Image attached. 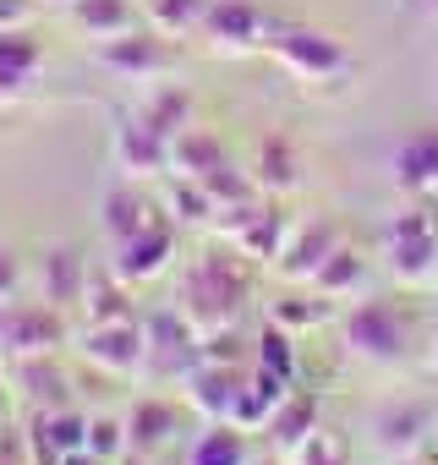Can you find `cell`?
<instances>
[{
  "instance_id": "obj_1",
  "label": "cell",
  "mask_w": 438,
  "mask_h": 465,
  "mask_svg": "<svg viewBox=\"0 0 438 465\" xmlns=\"http://www.w3.org/2000/svg\"><path fill=\"white\" fill-rule=\"evenodd\" d=\"M253 302V269L247 258L231 247V242H219V247H197L186 263H181V312L214 334V329H236L242 312Z\"/></svg>"
},
{
  "instance_id": "obj_2",
  "label": "cell",
  "mask_w": 438,
  "mask_h": 465,
  "mask_svg": "<svg viewBox=\"0 0 438 465\" xmlns=\"http://www.w3.org/2000/svg\"><path fill=\"white\" fill-rule=\"evenodd\" d=\"M378 258L400 285H433L438 280V208L405 203L378 230Z\"/></svg>"
},
{
  "instance_id": "obj_3",
  "label": "cell",
  "mask_w": 438,
  "mask_h": 465,
  "mask_svg": "<svg viewBox=\"0 0 438 465\" xmlns=\"http://www.w3.org/2000/svg\"><path fill=\"white\" fill-rule=\"evenodd\" d=\"M340 340L367 367H400L411 356V312L389 296H356L340 312Z\"/></svg>"
},
{
  "instance_id": "obj_4",
  "label": "cell",
  "mask_w": 438,
  "mask_h": 465,
  "mask_svg": "<svg viewBox=\"0 0 438 465\" xmlns=\"http://www.w3.org/2000/svg\"><path fill=\"white\" fill-rule=\"evenodd\" d=\"M264 55H274L296 83H340V77L356 72L345 39H334L329 28H313V23H291V17H280Z\"/></svg>"
},
{
  "instance_id": "obj_5",
  "label": "cell",
  "mask_w": 438,
  "mask_h": 465,
  "mask_svg": "<svg viewBox=\"0 0 438 465\" xmlns=\"http://www.w3.org/2000/svg\"><path fill=\"white\" fill-rule=\"evenodd\" d=\"M94 66L110 72V77H121V83H159V77H175L181 45H175V34L143 23V28H132V34L99 39V45H94Z\"/></svg>"
},
{
  "instance_id": "obj_6",
  "label": "cell",
  "mask_w": 438,
  "mask_h": 465,
  "mask_svg": "<svg viewBox=\"0 0 438 465\" xmlns=\"http://www.w3.org/2000/svg\"><path fill=\"white\" fill-rule=\"evenodd\" d=\"M291 224H296V219L280 208V197L258 192V197L225 208L214 230H219V242H231L247 263H280V252H285V242H291Z\"/></svg>"
},
{
  "instance_id": "obj_7",
  "label": "cell",
  "mask_w": 438,
  "mask_h": 465,
  "mask_svg": "<svg viewBox=\"0 0 438 465\" xmlns=\"http://www.w3.org/2000/svg\"><path fill=\"white\" fill-rule=\"evenodd\" d=\"M72 351L105 378H148V329L137 312L72 329Z\"/></svg>"
},
{
  "instance_id": "obj_8",
  "label": "cell",
  "mask_w": 438,
  "mask_h": 465,
  "mask_svg": "<svg viewBox=\"0 0 438 465\" xmlns=\"http://www.w3.org/2000/svg\"><path fill=\"white\" fill-rule=\"evenodd\" d=\"M433 432H438V400L433 394H389L367 411V443L383 460L416 454Z\"/></svg>"
},
{
  "instance_id": "obj_9",
  "label": "cell",
  "mask_w": 438,
  "mask_h": 465,
  "mask_svg": "<svg viewBox=\"0 0 438 465\" xmlns=\"http://www.w3.org/2000/svg\"><path fill=\"white\" fill-rule=\"evenodd\" d=\"M72 345V312L50 302H0V361H23V356H50Z\"/></svg>"
},
{
  "instance_id": "obj_10",
  "label": "cell",
  "mask_w": 438,
  "mask_h": 465,
  "mask_svg": "<svg viewBox=\"0 0 438 465\" xmlns=\"http://www.w3.org/2000/svg\"><path fill=\"white\" fill-rule=\"evenodd\" d=\"M274 28H280V17L269 6H258V0H208L197 39H208V50H219V55H258V50H269Z\"/></svg>"
},
{
  "instance_id": "obj_11",
  "label": "cell",
  "mask_w": 438,
  "mask_h": 465,
  "mask_svg": "<svg viewBox=\"0 0 438 465\" xmlns=\"http://www.w3.org/2000/svg\"><path fill=\"white\" fill-rule=\"evenodd\" d=\"M132 291L137 285H154V280H164L175 263H181V224L170 219V213H159L148 230H137V236H126V242H115L110 247V258H105Z\"/></svg>"
},
{
  "instance_id": "obj_12",
  "label": "cell",
  "mask_w": 438,
  "mask_h": 465,
  "mask_svg": "<svg viewBox=\"0 0 438 465\" xmlns=\"http://www.w3.org/2000/svg\"><path fill=\"white\" fill-rule=\"evenodd\" d=\"M148 329V378H186L203 361V329L175 307H154L143 318Z\"/></svg>"
},
{
  "instance_id": "obj_13",
  "label": "cell",
  "mask_w": 438,
  "mask_h": 465,
  "mask_svg": "<svg viewBox=\"0 0 438 465\" xmlns=\"http://www.w3.org/2000/svg\"><path fill=\"white\" fill-rule=\"evenodd\" d=\"M345 242V224L334 219V213H307V219H296L291 224V242H285V252H280V280L285 285H313V274L329 263V252Z\"/></svg>"
},
{
  "instance_id": "obj_14",
  "label": "cell",
  "mask_w": 438,
  "mask_h": 465,
  "mask_svg": "<svg viewBox=\"0 0 438 465\" xmlns=\"http://www.w3.org/2000/svg\"><path fill=\"white\" fill-rule=\"evenodd\" d=\"M242 383H247V361H214V356H203V361L181 378V400H186V411H197L203 421H231Z\"/></svg>"
},
{
  "instance_id": "obj_15",
  "label": "cell",
  "mask_w": 438,
  "mask_h": 465,
  "mask_svg": "<svg viewBox=\"0 0 438 465\" xmlns=\"http://www.w3.org/2000/svg\"><path fill=\"white\" fill-rule=\"evenodd\" d=\"M170 137L164 132H154L137 110L132 115H121L115 121V132H110V159H115V170L126 175V181H148V175H170Z\"/></svg>"
},
{
  "instance_id": "obj_16",
  "label": "cell",
  "mask_w": 438,
  "mask_h": 465,
  "mask_svg": "<svg viewBox=\"0 0 438 465\" xmlns=\"http://www.w3.org/2000/svg\"><path fill=\"white\" fill-rule=\"evenodd\" d=\"M88 274H94V263L83 258V247L55 242V247H45V252H39L34 291H39V302L61 307V312H77V307H83V291H88Z\"/></svg>"
},
{
  "instance_id": "obj_17",
  "label": "cell",
  "mask_w": 438,
  "mask_h": 465,
  "mask_svg": "<svg viewBox=\"0 0 438 465\" xmlns=\"http://www.w3.org/2000/svg\"><path fill=\"white\" fill-rule=\"evenodd\" d=\"M39 66H45V39L28 23L0 28V110H12L34 94Z\"/></svg>"
},
{
  "instance_id": "obj_18",
  "label": "cell",
  "mask_w": 438,
  "mask_h": 465,
  "mask_svg": "<svg viewBox=\"0 0 438 465\" xmlns=\"http://www.w3.org/2000/svg\"><path fill=\"white\" fill-rule=\"evenodd\" d=\"M389 175H394V186H400L411 203H433V208H438V126L411 132V137L394 148Z\"/></svg>"
},
{
  "instance_id": "obj_19",
  "label": "cell",
  "mask_w": 438,
  "mask_h": 465,
  "mask_svg": "<svg viewBox=\"0 0 438 465\" xmlns=\"http://www.w3.org/2000/svg\"><path fill=\"white\" fill-rule=\"evenodd\" d=\"M159 219V203L137 186V181H110L105 192H99V230H105V242L115 247V242H126V236H137V230H148Z\"/></svg>"
},
{
  "instance_id": "obj_20",
  "label": "cell",
  "mask_w": 438,
  "mask_h": 465,
  "mask_svg": "<svg viewBox=\"0 0 438 465\" xmlns=\"http://www.w3.org/2000/svg\"><path fill=\"white\" fill-rule=\"evenodd\" d=\"M181 427H186V416H181V405L175 400H164V394H143L132 411H126V454H164L175 438H181Z\"/></svg>"
},
{
  "instance_id": "obj_21",
  "label": "cell",
  "mask_w": 438,
  "mask_h": 465,
  "mask_svg": "<svg viewBox=\"0 0 438 465\" xmlns=\"http://www.w3.org/2000/svg\"><path fill=\"white\" fill-rule=\"evenodd\" d=\"M88 443V411L77 405H50V411H34L28 416V449H34V465H55L61 454L83 449Z\"/></svg>"
},
{
  "instance_id": "obj_22",
  "label": "cell",
  "mask_w": 438,
  "mask_h": 465,
  "mask_svg": "<svg viewBox=\"0 0 438 465\" xmlns=\"http://www.w3.org/2000/svg\"><path fill=\"white\" fill-rule=\"evenodd\" d=\"M247 170H253V181H258V192H269V197H291L302 181H307V164H302V148L285 137V132H269L258 148H253V159H247Z\"/></svg>"
},
{
  "instance_id": "obj_23",
  "label": "cell",
  "mask_w": 438,
  "mask_h": 465,
  "mask_svg": "<svg viewBox=\"0 0 438 465\" xmlns=\"http://www.w3.org/2000/svg\"><path fill=\"white\" fill-rule=\"evenodd\" d=\"M6 372H12L17 394H23L34 411H50V405H77V394H72V372L55 361V351H50V356H23V361H6Z\"/></svg>"
},
{
  "instance_id": "obj_24",
  "label": "cell",
  "mask_w": 438,
  "mask_h": 465,
  "mask_svg": "<svg viewBox=\"0 0 438 465\" xmlns=\"http://www.w3.org/2000/svg\"><path fill=\"white\" fill-rule=\"evenodd\" d=\"M132 110H137L154 132H164L170 143H175V137L197 121V99H192V88H186V83H175V77L148 83V88H143V99H137Z\"/></svg>"
},
{
  "instance_id": "obj_25",
  "label": "cell",
  "mask_w": 438,
  "mask_h": 465,
  "mask_svg": "<svg viewBox=\"0 0 438 465\" xmlns=\"http://www.w3.org/2000/svg\"><path fill=\"white\" fill-rule=\"evenodd\" d=\"M285 394H291V378H280V372H269V367L247 361V383H242V394H236L231 421H236V427H247V432H264V427L274 421V411L285 405Z\"/></svg>"
},
{
  "instance_id": "obj_26",
  "label": "cell",
  "mask_w": 438,
  "mask_h": 465,
  "mask_svg": "<svg viewBox=\"0 0 438 465\" xmlns=\"http://www.w3.org/2000/svg\"><path fill=\"white\" fill-rule=\"evenodd\" d=\"M61 17H66L88 45L115 39V34H132V28H143V23H148L137 0H72Z\"/></svg>"
},
{
  "instance_id": "obj_27",
  "label": "cell",
  "mask_w": 438,
  "mask_h": 465,
  "mask_svg": "<svg viewBox=\"0 0 438 465\" xmlns=\"http://www.w3.org/2000/svg\"><path fill=\"white\" fill-rule=\"evenodd\" d=\"M253 432L236 421H208L192 443H186V465H253Z\"/></svg>"
},
{
  "instance_id": "obj_28",
  "label": "cell",
  "mask_w": 438,
  "mask_h": 465,
  "mask_svg": "<svg viewBox=\"0 0 438 465\" xmlns=\"http://www.w3.org/2000/svg\"><path fill=\"white\" fill-rule=\"evenodd\" d=\"M367 280H373L367 252H356L351 242H340V247L329 252V263L313 274V291H324L329 302H351V296H362V291H367Z\"/></svg>"
},
{
  "instance_id": "obj_29",
  "label": "cell",
  "mask_w": 438,
  "mask_h": 465,
  "mask_svg": "<svg viewBox=\"0 0 438 465\" xmlns=\"http://www.w3.org/2000/svg\"><path fill=\"white\" fill-rule=\"evenodd\" d=\"M219 164H231V148L219 143V132H208V126H186L181 137H175V148H170V170L175 175H192V181H203V175H214Z\"/></svg>"
},
{
  "instance_id": "obj_30",
  "label": "cell",
  "mask_w": 438,
  "mask_h": 465,
  "mask_svg": "<svg viewBox=\"0 0 438 465\" xmlns=\"http://www.w3.org/2000/svg\"><path fill=\"white\" fill-rule=\"evenodd\" d=\"M264 432H269V443H274L280 454H296V449L318 432V400H313V394H302V389H291V394H285V405L274 411V421H269Z\"/></svg>"
},
{
  "instance_id": "obj_31",
  "label": "cell",
  "mask_w": 438,
  "mask_h": 465,
  "mask_svg": "<svg viewBox=\"0 0 438 465\" xmlns=\"http://www.w3.org/2000/svg\"><path fill=\"white\" fill-rule=\"evenodd\" d=\"M83 323H105V318H132V285L105 263L88 274V291H83Z\"/></svg>"
},
{
  "instance_id": "obj_32",
  "label": "cell",
  "mask_w": 438,
  "mask_h": 465,
  "mask_svg": "<svg viewBox=\"0 0 438 465\" xmlns=\"http://www.w3.org/2000/svg\"><path fill=\"white\" fill-rule=\"evenodd\" d=\"M164 203H170V219H175L181 230H208V224H219V203H214L208 186L192 181V175H175V170H170Z\"/></svg>"
},
{
  "instance_id": "obj_33",
  "label": "cell",
  "mask_w": 438,
  "mask_h": 465,
  "mask_svg": "<svg viewBox=\"0 0 438 465\" xmlns=\"http://www.w3.org/2000/svg\"><path fill=\"white\" fill-rule=\"evenodd\" d=\"M269 318H274L280 329L302 334V329H318V323H329V318H334V302H329L324 291H313V285H296L291 296H280V302L269 307Z\"/></svg>"
},
{
  "instance_id": "obj_34",
  "label": "cell",
  "mask_w": 438,
  "mask_h": 465,
  "mask_svg": "<svg viewBox=\"0 0 438 465\" xmlns=\"http://www.w3.org/2000/svg\"><path fill=\"white\" fill-rule=\"evenodd\" d=\"M253 361L296 383V367H302V351H296V334H291V329H280V323L269 318V323L258 329V340H253Z\"/></svg>"
},
{
  "instance_id": "obj_35",
  "label": "cell",
  "mask_w": 438,
  "mask_h": 465,
  "mask_svg": "<svg viewBox=\"0 0 438 465\" xmlns=\"http://www.w3.org/2000/svg\"><path fill=\"white\" fill-rule=\"evenodd\" d=\"M137 6H143V17H148L154 28H164V34H175V39H192V34L203 28L208 0H137Z\"/></svg>"
},
{
  "instance_id": "obj_36",
  "label": "cell",
  "mask_w": 438,
  "mask_h": 465,
  "mask_svg": "<svg viewBox=\"0 0 438 465\" xmlns=\"http://www.w3.org/2000/svg\"><path fill=\"white\" fill-rule=\"evenodd\" d=\"M291 465H356V454H351V438H345V432L318 427V432L291 454Z\"/></svg>"
},
{
  "instance_id": "obj_37",
  "label": "cell",
  "mask_w": 438,
  "mask_h": 465,
  "mask_svg": "<svg viewBox=\"0 0 438 465\" xmlns=\"http://www.w3.org/2000/svg\"><path fill=\"white\" fill-rule=\"evenodd\" d=\"M88 449L105 454V460H126V416H110V411H88Z\"/></svg>"
},
{
  "instance_id": "obj_38",
  "label": "cell",
  "mask_w": 438,
  "mask_h": 465,
  "mask_svg": "<svg viewBox=\"0 0 438 465\" xmlns=\"http://www.w3.org/2000/svg\"><path fill=\"white\" fill-rule=\"evenodd\" d=\"M28 296V263L12 242H0V302H17Z\"/></svg>"
},
{
  "instance_id": "obj_39",
  "label": "cell",
  "mask_w": 438,
  "mask_h": 465,
  "mask_svg": "<svg viewBox=\"0 0 438 465\" xmlns=\"http://www.w3.org/2000/svg\"><path fill=\"white\" fill-rule=\"evenodd\" d=\"M55 465H121V460H105V454H94V449L83 443V449H72V454H61Z\"/></svg>"
},
{
  "instance_id": "obj_40",
  "label": "cell",
  "mask_w": 438,
  "mask_h": 465,
  "mask_svg": "<svg viewBox=\"0 0 438 465\" xmlns=\"http://www.w3.org/2000/svg\"><path fill=\"white\" fill-rule=\"evenodd\" d=\"M12 394H17V383H12V372L0 367V427L12 421Z\"/></svg>"
},
{
  "instance_id": "obj_41",
  "label": "cell",
  "mask_w": 438,
  "mask_h": 465,
  "mask_svg": "<svg viewBox=\"0 0 438 465\" xmlns=\"http://www.w3.org/2000/svg\"><path fill=\"white\" fill-rule=\"evenodd\" d=\"M253 465H291V454H280V449H269V454H253Z\"/></svg>"
},
{
  "instance_id": "obj_42",
  "label": "cell",
  "mask_w": 438,
  "mask_h": 465,
  "mask_svg": "<svg viewBox=\"0 0 438 465\" xmlns=\"http://www.w3.org/2000/svg\"><path fill=\"white\" fill-rule=\"evenodd\" d=\"M411 6H422L427 17H438V0H411Z\"/></svg>"
},
{
  "instance_id": "obj_43",
  "label": "cell",
  "mask_w": 438,
  "mask_h": 465,
  "mask_svg": "<svg viewBox=\"0 0 438 465\" xmlns=\"http://www.w3.org/2000/svg\"><path fill=\"white\" fill-rule=\"evenodd\" d=\"M39 6H50V12H66V6H72V0H39Z\"/></svg>"
},
{
  "instance_id": "obj_44",
  "label": "cell",
  "mask_w": 438,
  "mask_h": 465,
  "mask_svg": "<svg viewBox=\"0 0 438 465\" xmlns=\"http://www.w3.org/2000/svg\"><path fill=\"white\" fill-rule=\"evenodd\" d=\"M389 465H433V460H416V454H405V460H389Z\"/></svg>"
},
{
  "instance_id": "obj_45",
  "label": "cell",
  "mask_w": 438,
  "mask_h": 465,
  "mask_svg": "<svg viewBox=\"0 0 438 465\" xmlns=\"http://www.w3.org/2000/svg\"><path fill=\"white\" fill-rule=\"evenodd\" d=\"M433 372H438V340H433Z\"/></svg>"
},
{
  "instance_id": "obj_46",
  "label": "cell",
  "mask_w": 438,
  "mask_h": 465,
  "mask_svg": "<svg viewBox=\"0 0 438 465\" xmlns=\"http://www.w3.org/2000/svg\"><path fill=\"white\" fill-rule=\"evenodd\" d=\"M0 465H12V460H0Z\"/></svg>"
}]
</instances>
